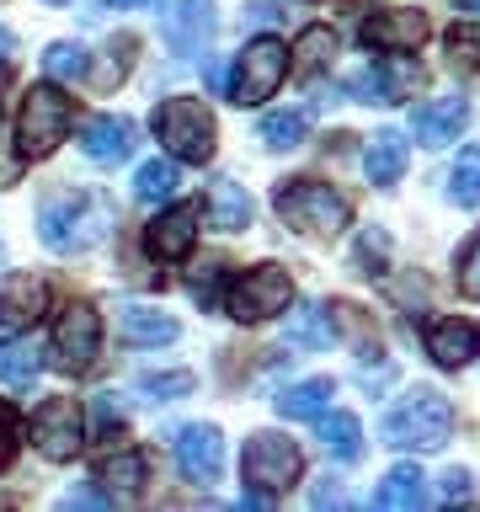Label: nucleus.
Returning a JSON list of instances; mask_svg holds the SVG:
<instances>
[{"instance_id": "nucleus-1", "label": "nucleus", "mask_w": 480, "mask_h": 512, "mask_svg": "<svg viewBox=\"0 0 480 512\" xmlns=\"http://www.w3.org/2000/svg\"><path fill=\"white\" fill-rule=\"evenodd\" d=\"M112 230V203L96 192H59L38 208V235L54 251H86Z\"/></svg>"}, {"instance_id": "nucleus-2", "label": "nucleus", "mask_w": 480, "mask_h": 512, "mask_svg": "<svg viewBox=\"0 0 480 512\" xmlns=\"http://www.w3.org/2000/svg\"><path fill=\"white\" fill-rule=\"evenodd\" d=\"M454 432V406L438 390H416L400 406L384 416V443L390 448H416V454H432V448L448 443Z\"/></svg>"}, {"instance_id": "nucleus-3", "label": "nucleus", "mask_w": 480, "mask_h": 512, "mask_svg": "<svg viewBox=\"0 0 480 512\" xmlns=\"http://www.w3.org/2000/svg\"><path fill=\"white\" fill-rule=\"evenodd\" d=\"M70 118H75V107H70V96H64L54 80L32 86V91L22 96V118H16V144H22V155H27V160L54 155L59 139L70 134Z\"/></svg>"}, {"instance_id": "nucleus-4", "label": "nucleus", "mask_w": 480, "mask_h": 512, "mask_svg": "<svg viewBox=\"0 0 480 512\" xmlns=\"http://www.w3.org/2000/svg\"><path fill=\"white\" fill-rule=\"evenodd\" d=\"M272 208H278L283 224H294L304 235H342L347 230V198L331 192L326 182H283L272 192Z\"/></svg>"}, {"instance_id": "nucleus-5", "label": "nucleus", "mask_w": 480, "mask_h": 512, "mask_svg": "<svg viewBox=\"0 0 480 512\" xmlns=\"http://www.w3.org/2000/svg\"><path fill=\"white\" fill-rule=\"evenodd\" d=\"M155 134L171 150V160L203 166V160L214 155V112L203 102H192V96H171V102L155 107Z\"/></svg>"}, {"instance_id": "nucleus-6", "label": "nucleus", "mask_w": 480, "mask_h": 512, "mask_svg": "<svg viewBox=\"0 0 480 512\" xmlns=\"http://www.w3.org/2000/svg\"><path fill=\"white\" fill-rule=\"evenodd\" d=\"M283 75H288V43L283 38H251L246 54L235 59L230 102H240V107L267 102V96L283 86Z\"/></svg>"}, {"instance_id": "nucleus-7", "label": "nucleus", "mask_w": 480, "mask_h": 512, "mask_svg": "<svg viewBox=\"0 0 480 512\" xmlns=\"http://www.w3.org/2000/svg\"><path fill=\"white\" fill-rule=\"evenodd\" d=\"M32 443H38V454L43 459H75L80 454V443H86V411H80V400L75 395H54V400H43L38 411H32Z\"/></svg>"}, {"instance_id": "nucleus-8", "label": "nucleus", "mask_w": 480, "mask_h": 512, "mask_svg": "<svg viewBox=\"0 0 480 512\" xmlns=\"http://www.w3.org/2000/svg\"><path fill=\"white\" fill-rule=\"evenodd\" d=\"M288 304H294V283H288V272L283 267H251L246 278H235L224 310H230L235 320H246V326H256V320H272L278 310H288Z\"/></svg>"}, {"instance_id": "nucleus-9", "label": "nucleus", "mask_w": 480, "mask_h": 512, "mask_svg": "<svg viewBox=\"0 0 480 512\" xmlns=\"http://www.w3.org/2000/svg\"><path fill=\"white\" fill-rule=\"evenodd\" d=\"M299 470H304L299 448L288 438H278V432H256V438L246 443V454H240V475H246L256 491H267V496L288 491L299 480Z\"/></svg>"}, {"instance_id": "nucleus-10", "label": "nucleus", "mask_w": 480, "mask_h": 512, "mask_svg": "<svg viewBox=\"0 0 480 512\" xmlns=\"http://www.w3.org/2000/svg\"><path fill=\"white\" fill-rule=\"evenodd\" d=\"M96 352H102V320L91 304H70L54 326V363L64 374H80V368H91Z\"/></svg>"}, {"instance_id": "nucleus-11", "label": "nucleus", "mask_w": 480, "mask_h": 512, "mask_svg": "<svg viewBox=\"0 0 480 512\" xmlns=\"http://www.w3.org/2000/svg\"><path fill=\"white\" fill-rule=\"evenodd\" d=\"M422 86V64H411L406 54H390L384 64H368L347 80L352 102H400V96H411Z\"/></svg>"}, {"instance_id": "nucleus-12", "label": "nucleus", "mask_w": 480, "mask_h": 512, "mask_svg": "<svg viewBox=\"0 0 480 512\" xmlns=\"http://www.w3.org/2000/svg\"><path fill=\"white\" fill-rule=\"evenodd\" d=\"M198 219H203V203H176V208H166V214H155L150 230H144L150 256H160V262H182V256H192V246H198Z\"/></svg>"}, {"instance_id": "nucleus-13", "label": "nucleus", "mask_w": 480, "mask_h": 512, "mask_svg": "<svg viewBox=\"0 0 480 512\" xmlns=\"http://www.w3.org/2000/svg\"><path fill=\"white\" fill-rule=\"evenodd\" d=\"M363 43L379 54H411L427 43V16L422 11H379L363 22Z\"/></svg>"}, {"instance_id": "nucleus-14", "label": "nucleus", "mask_w": 480, "mask_h": 512, "mask_svg": "<svg viewBox=\"0 0 480 512\" xmlns=\"http://www.w3.org/2000/svg\"><path fill=\"white\" fill-rule=\"evenodd\" d=\"M176 464H182V475L198 480V486L219 480V470H224V438H219V427H182V432H176Z\"/></svg>"}, {"instance_id": "nucleus-15", "label": "nucleus", "mask_w": 480, "mask_h": 512, "mask_svg": "<svg viewBox=\"0 0 480 512\" xmlns=\"http://www.w3.org/2000/svg\"><path fill=\"white\" fill-rule=\"evenodd\" d=\"M166 11V38L176 54H198L214 32V0H160Z\"/></svg>"}, {"instance_id": "nucleus-16", "label": "nucleus", "mask_w": 480, "mask_h": 512, "mask_svg": "<svg viewBox=\"0 0 480 512\" xmlns=\"http://www.w3.org/2000/svg\"><path fill=\"white\" fill-rule=\"evenodd\" d=\"M43 310H48V283L43 278L16 272V278L0 283V326H6V331H27Z\"/></svg>"}, {"instance_id": "nucleus-17", "label": "nucleus", "mask_w": 480, "mask_h": 512, "mask_svg": "<svg viewBox=\"0 0 480 512\" xmlns=\"http://www.w3.org/2000/svg\"><path fill=\"white\" fill-rule=\"evenodd\" d=\"M464 118H470V102H464V96H438V102H422V107L411 112V134L438 150V144L459 139Z\"/></svg>"}, {"instance_id": "nucleus-18", "label": "nucleus", "mask_w": 480, "mask_h": 512, "mask_svg": "<svg viewBox=\"0 0 480 512\" xmlns=\"http://www.w3.org/2000/svg\"><path fill=\"white\" fill-rule=\"evenodd\" d=\"M427 352L438 368H464L480 352V326L475 320H432L427 326Z\"/></svg>"}, {"instance_id": "nucleus-19", "label": "nucleus", "mask_w": 480, "mask_h": 512, "mask_svg": "<svg viewBox=\"0 0 480 512\" xmlns=\"http://www.w3.org/2000/svg\"><path fill=\"white\" fill-rule=\"evenodd\" d=\"M80 150L91 160H102V166H112V160H123L134 150V123L118 118V112H96V118H86V128H80Z\"/></svg>"}, {"instance_id": "nucleus-20", "label": "nucleus", "mask_w": 480, "mask_h": 512, "mask_svg": "<svg viewBox=\"0 0 480 512\" xmlns=\"http://www.w3.org/2000/svg\"><path fill=\"white\" fill-rule=\"evenodd\" d=\"M406 139L395 134V128H379L374 139H368V150H363V171H368V182L374 187H395L400 182V171H406Z\"/></svg>"}, {"instance_id": "nucleus-21", "label": "nucleus", "mask_w": 480, "mask_h": 512, "mask_svg": "<svg viewBox=\"0 0 480 512\" xmlns=\"http://www.w3.org/2000/svg\"><path fill=\"white\" fill-rule=\"evenodd\" d=\"M118 331H123V342H134V347H160V342H176V336H182V326H176L171 315L150 310V304H123Z\"/></svg>"}, {"instance_id": "nucleus-22", "label": "nucleus", "mask_w": 480, "mask_h": 512, "mask_svg": "<svg viewBox=\"0 0 480 512\" xmlns=\"http://www.w3.org/2000/svg\"><path fill=\"white\" fill-rule=\"evenodd\" d=\"M208 219H214V230H224V235L246 230V224H251L246 187L230 182V176H214V182H208Z\"/></svg>"}, {"instance_id": "nucleus-23", "label": "nucleus", "mask_w": 480, "mask_h": 512, "mask_svg": "<svg viewBox=\"0 0 480 512\" xmlns=\"http://www.w3.org/2000/svg\"><path fill=\"white\" fill-rule=\"evenodd\" d=\"M331 395H336L331 379H299V384H288V390L272 395V406H278V416H288V422H315V416L331 406Z\"/></svg>"}, {"instance_id": "nucleus-24", "label": "nucleus", "mask_w": 480, "mask_h": 512, "mask_svg": "<svg viewBox=\"0 0 480 512\" xmlns=\"http://www.w3.org/2000/svg\"><path fill=\"white\" fill-rule=\"evenodd\" d=\"M43 374V347L32 342V336H6L0 342V384H11V390H27L32 379Z\"/></svg>"}, {"instance_id": "nucleus-25", "label": "nucleus", "mask_w": 480, "mask_h": 512, "mask_svg": "<svg viewBox=\"0 0 480 512\" xmlns=\"http://www.w3.org/2000/svg\"><path fill=\"white\" fill-rule=\"evenodd\" d=\"M374 502L384 507V512H416L427 502V475L416 470V464H395L390 475L379 480V496Z\"/></svg>"}, {"instance_id": "nucleus-26", "label": "nucleus", "mask_w": 480, "mask_h": 512, "mask_svg": "<svg viewBox=\"0 0 480 512\" xmlns=\"http://www.w3.org/2000/svg\"><path fill=\"white\" fill-rule=\"evenodd\" d=\"M144 475H150V459H144L139 448H123V454L102 459V470H96V480H102V491L112 496V502H118V496H139Z\"/></svg>"}, {"instance_id": "nucleus-27", "label": "nucleus", "mask_w": 480, "mask_h": 512, "mask_svg": "<svg viewBox=\"0 0 480 512\" xmlns=\"http://www.w3.org/2000/svg\"><path fill=\"white\" fill-rule=\"evenodd\" d=\"M336 59V38H331V27H304L299 38H294V48H288V70L294 75H320L326 64Z\"/></svg>"}, {"instance_id": "nucleus-28", "label": "nucleus", "mask_w": 480, "mask_h": 512, "mask_svg": "<svg viewBox=\"0 0 480 512\" xmlns=\"http://www.w3.org/2000/svg\"><path fill=\"white\" fill-rule=\"evenodd\" d=\"M320 443H326V454L336 459H358L363 454V427L352 411H320Z\"/></svg>"}, {"instance_id": "nucleus-29", "label": "nucleus", "mask_w": 480, "mask_h": 512, "mask_svg": "<svg viewBox=\"0 0 480 512\" xmlns=\"http://www.w3.org/2000/svg\"><path fill=\"white\" fill-rule=\"evenodd\" d=\"M283 336H288V347H326L331 342V320H326L320 304H304V310H288Z\"/></svg>"}, {"instance_id": "nucleus-30", "label": "nucleus", "mask_w": 480, "mask_h": 512, "mask_svg": "<svg viewBox=\"0 0 480 512\" xmlns=\"http://www.w3.org/2000/svg\"><path fill=\"white\" fill-rule=\"evenodd\" d=\"M304 128H310V112H304V107H283V112H267V118H262V139L272 144V150H294V144L304 139Z\"/></svg>"}, {"instance_id": "nucleus-31", "label": "nucleus", "mask_w": 480, "mask_h": 512, "mask_svg": "<svg viewBox=\"0 0 480 512\" xmlns=\"http://www.w3.org/2000/svg\"><path fill=\"white\" fill-rule=\"evenodd\" d=\"M134 192H139V203L171 198L176 192V160H144L139 176H134Z\"/></svg>"}, {"instance_id": "nucleus-32", "label": "nucleus", "mask_w": 480, "mask_h": 512, "mask_svg": "<svg viewBox=\"0 0 480 512\" xmlns=\"http://www.w3.org/2000/svg\"><path fill=\"white\" fill-rule=\"evenodd\" d=\"M448 198L464 203V208L480 203V150H459L454 176H448Z\"/></svg>"}, {"instance_id": "nucleus-33", "label": "nucleus", "mask_w": 480, "mask_h": 512, "mask_svg": "<svg viewBox=\"0 0 480 512\" xmlns=\"http://www.w3.org/2000/svg\"><path fill=\"white\" fill-rule=\"evenodd\" d=\"M43 70L54 80H80V75H86V48H80V43H54L43 54Z\"/></svg>"}, {"instance_id": "nucleus-34", "label": "nucleus", "mask_w": 480, "mask_h": 512, "mask_svg": "<svg viewBox=\"0 0 480 512\" xmlns=\"http://www.w3.org/2000/svg\"><path fill=\"white\" fill-rule=\"evenodd\" d=\"M448 54H454V64H464V70H480V27L448 32Z\"/></svg>"}, {"instance_id": "nucleus-35", "label": "nucleus", "mask_w": 480, "mask_h": 512, "mask_svg": "<svg viewBox=\"0 0 480 512\" xmlns=\"http://www.w3.org/2000/svg\"><path fill=\"white\" fill-rule=\"evenodd\" d=\"M139 390L150 395V400H176V395L192 390V374H144Z\"/></svg>"}, {"instance_id": "nucleus-36", "label": "nucleus", "mask_w": 480, "mask_h": 512, "mask_svg": "<svg viewBox=\"0 0 480 512\" xmlns=\"http://www.w3.org/2000/svg\"><path fill=\"white\" fill-rule=\"evenodd\" d=\"M459 288L470 299H480V235L464 246V256H459Z\"/></svg>"}, {"instance_id": "nucleus-37", "label": "nucleus", "mask_w": 480, "mask_h": 512, "mask_svg": "<svg viewBox=\"0 0 480 512\" xmlns=\"http://www.w3.org/2000/svg\"><path fill=\"white\" fill-rule=\"evenodd\" d=\"M11 454H16V411L0 400V470L11 464Z\"/></svg>"}, {"instance_id": "nucleus-38", "label": "nucleus", "mask_w": 480, "mask_h": 512, "mask_svg": "<svg viewBox=\"0 0 480 512\" xmlns=\"http://www.w3.org/2000/svg\"><path fill=\"white\" fill-rule=\"evenodd\" d=\"M443 502H470V475H464V470L443 475Z\"/></svg>"}, {"instance_id": "nucleus-39", "label": "nucleus", "mask_w": 480, "mask_h": 512, "mask_svg": "<svg viewBox=\"0 0 480 512\" xmlns=\"http://www.w3.org/2000/svg\"><path fill=\"white\" fill-rule=\"evenodd\" d=\"M384 246H390L384 235H363V240H358V262H379ZM363 272H374V267H363Z\"/></svg>"}, {"instance_id": "nucleus-40", "label": "nucleus", "mask_w": 480, "mask_h": 512, "mask_svg": "<svg viewBox=\"0 0 480 512\" xmlns=\"http://www.w3.org/2000/svg\"><path fill=\"white\" fill-rule=\"evenodd\" d=\"M118 427H123V416H112L107 400H96V438H112Z\"/></svg>"}, {"instance_id": "nucleus-41", "label": "nucleus", "mask_w": 480, "mask_h": 512, "mask_svg": "<svg viewBox=\"0 0 480 512\" xmlns=\"http://www.w3.org/2000/svg\"><path fill=\"white\" fill-rule=\"evenodd\" d=\"M107 502H112L107 491H70L64 496V507H107Z\"/></svg>"}, {"instance_id": "nucleus-42", "label": "nucleus", "mask_w": 480, "mask_h": 512, "mask_svg": "<svg viewBox=\"0 0 480 512\" xmlns=\"http://www.w3.org/2000/svg\"><path fill=\"white\" fill-rule=\"evenodd\" d=\"M112 6H118V11H128V6H144V0H102V11H112Z\"/></svg>"}, {"instance_id": "nucleus-43", "label": "nucleus", "mask_w": 480, "mask_h": 512, "mask_svg": "<svg viewBox=\"0 0 480 512\" xmlns=\"http://www.w3.org/2000/svg\"><path fill=\"white\" fill-rule=\"evenodd\" d=\"M6 54H11V32L0 27V59H6Z\"/></svg>"}, {"instance_id": "nucleus-44", "label": "nucleus", "mask_w": 480, "mask_h": 512, "mask_svg": "<svg viewBox=\"0 0 480 512\" xmlns=\"http://www.w3.org/2000/svg\"><path fill=\"white\" fill-rule=\"evenodd\" d=\"M454 11H480V0H454Z\"/></svg>"}, {"instance_id": "nucleus-45", "label": "nucleus", "mask_w": 480, "mask_h": 512, "mask_svg": "<svg viewBox=\"0 0 480 512\" xmlns=\"http://www.w3.org/2000/svg\"><path fill=\"white\" fill-rule=\"evenodd\" d=\"M48 6H70V0H48Z\"/></svg>"}]
</instances>
